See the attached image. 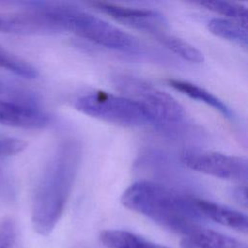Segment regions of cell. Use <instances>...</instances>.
I'll list each match as a JSON object with an SVG mask.
<instances>
[{"mask_svg":"<svg viewBox=\"0 0 248 248\" xmlns=\"http://www.w3.org/2000/svg\"><path fill=\"white\" fill-rule=\"evenodd\" d=\"M81 145L77 139H63L54 148L37 180L31 209L35 232L51 233L69 201L81 160Z\"/></svg>","mask_w":248,"mask_h":248,"instance_id":"1","label":"cell"},{"mask_svg":"<svg viewBox=\"0 0 248 248\" xmlns=\"http://www.w3.org/2000/svg\"><path fill=\"white\" fill-rule=\"evenodd\" d=\"M121 203L128 209L182 235L196 227L202 226L205 220L196 206L195 198L148 180L131 184L123 192Z\"/></svg>","mask_w":248,"mask_h":248,"instance_id":"2","label":"cell"},{"mask_svg":"<svg viewBox=\"0 0 248 248\" xmlns=\"http://www.w3.org/2000/svg\"><path fill=\"white\" fill-rule=\"evenodd\" d=\"M113 84L123 96L144 110L151 124L164 130H174L184 122L186 112L183 106L170 94L148 81L130 75H116Z\"/></svg>","mask_w":248,"mask_h":248,"instance_id":"3","label":"cell"},{"mask_svg":"<svg viewBox=\"0 0 248 248\" xmlns=\"http://www.w3.org/2000/svg\"><path fill=\"white\" fill-rule=\"evenodd\" d=\"M60 13L65 29L78 37L115 51L135 54L143 50L135 37L90 13L63 4Z\"/></svg>","mask_w":248,"mask_h":248,"instance_id":"4","label":"cell"},{"mask_svg":"<svg viewBox=\"0 0 248 248\" xmlns=\"http://www.w3.org/2000/svg\"><path fill=\"white\" fill-rule=\"evenodd\" d=\"M77 110L90 117L122 127H139L151 124L148 115L134 101L105 91H95L77 98Z\"/></svg>","mask_w":248,"mask_h":248,"instance_id":"5","label":"cell"},{"mask_svg":"<svg viewBox=\"0 0 248 248\" xmlns=\"http://www.w3.org/2000/svg\"><path fill=\"white\" fill-rule=\"evenodd\" d=\"M181 161L187 168L213 177L238 182L247 180L245 157L190 148L182 152Z\"/></svg>","mask_w":248,"mask_h":248,"instance_id":"6","label":"cell"},{"mask_svg":"<svg viewBox=\"0 0 248 248\" xmlns=\"http://www.w3.org/2000/svg\"><path fill=\"white\" fill-rule=\"evenodd\" d=\"M98 11L108 15L113 19L130 27L142 30L153 36L165 32L167 21L164 16L156 11L126 7L109 2H92Z\"/></svg>","mask_w":248,"mask_h":248,"instance_id":"7","label":"cell"},{"mask_svg":"<svg viewBox=\"0 0 248 248\" xmlns=\"http://www.w3.org/2000/svg\"><path fill=\"white\" fill-rule=\"evenodd\" d=\"M49 123V116L36 104L22 100L0 99V124L23 129H41Z\"/></svg>","mask_w":248,"mask_h":248,"instance_id":"8","label":"cell"},{"mask_svg":"<svg viewBox=\"0 0 248 248\" xmlns=\"http://www.w3.org/2000/svg\"><path fill=\"white\" fill-rule=\"evenodd\" d=\"M198 210L204 217L222 226L246 233L248 231V218L246 214L210 201L195 198Z\"/></svg>","mask_w":248,"mask_h":248,"instance_id":"9","label":"cell"},{"mask_svg":"<svg viewBox=\"0 0 248 248\" xmlns=\"http://www.w3.org/2000/svg\"><path fill=\"white\" fill-rule=\"evenodd\" d=\"M181 248H247L240 240L202 226L196 227L183 235Z\"/></svg>","mask_w":248,"mask_h":248,"instance_id":"10","label":"cell"},{"mask_svg":"<svg viewBox=\"0 0 248 248\" xmlns=\"http://www.w3.org/2000/svg\"><path fill=\"white\" fill-rule=\"evenodd\" d=\"M99 238L107 248H170L125 230H104Z\"/></svg>","mask_w":248,"mask_h":248,"instance_id":"11","label":"cell"},{"mask_svg":"<svg viewBox=\"0 0 248 248\" xmlns=\"http://www.w3.org/2000/svg\"><path fill=\"white\" fill-rule=\"evenodd\" d=\"M168 82L176 91L188 96L193 100H197L204 103L207 106H210L214 109L218 110L222 115H224V117L228 119L233 118V112L232 109L222 100H220L206 89L190 81L181 79H169Z\"/></svg>","mask_w":248,"mask_h":248,"instance_id":"12","label":"cell"},{"mask_svg":"<svg viewBox=\"0 0 248 248\" xmlns=\"http://www.w3.org/2000/svg\"><path fill=\"white\" fill-rule=\"evenodd\" d=\"M207 28L217 37L247 46V24L245 23L225 17H214L208 21Z\"/></svg>","mask_w":248,"mask_h":248,"instance_id":"13","label":"cell"},{"mask_svg":"<svg viewBox=\"0 0 248 248\" xmlns=\"http://www.w3.org/2000/svg\"><path fill=\"white\" fill-rule=\"evenodd\" d=\"M154 37L170 51L189 62L201 64L204 61V56L202 52L183 39H180L173 35H170L166 32L159 33Z\"/></svg>","mask_w":248,"mask_h":248,"instance_id":"14","label":"cell"},{"mask_svg":"<svg viewBox=\"0 0 248 248\" xmlns=\"http://www.w3.org/2000/svg\"><path fill=\"white\" fill-rule=\"evenodd\" d=\"M0 68L24 78L38 77L37 69L26 60L15 55L0 46Z\"/></svg>","mask_w":248,"mask_h":248,"instance_id":"15","label":"cell"},{"mask_svg":"<svg viewBox=\"0 0 248 248\" xmlns=\"http://www.w3.org/2000/svg\"><path fill=\"white\" fill-rule=\"evenodd\" d=\"M200 5L209 11L226 16L225 18L247 24V9L246 6L240 3L230 1H205L200 2Z\"/></svg>","mask_w":248,"mask_h":248,"instance_id":"16","label":"cell"},{"mask_svg":"<svg viewBox=\"0 0 248 248\" xmlns=\"http://www.w3.org/2000/svg\"><path fill=\"white\" fill-rule=\"evenodd\" d=\"M17 240L16 225L11 218L0 220V248H16Z\"/></svg>","mask_w":248,"mask_h":248,"instance_id":"17","label":"cell"},{"mask_svg":"<svg viewBox=\"0 0 248 248\" xmlns=\"http://www.w3.org/2000/svg\"><path fill=\"white\" fill-rule=\"evenodd\" d=\"M27 143L17 138L0 135V158L20 153L26 148Z\"/></svg>","mask_w":248,"mask_h":248,"instance_id":"18","label":"cell"},{"mask_svg":"<svg viewBox=\"0 0 248 248\" xmlns=\"http://www.w3.org/2000/svg\"><path fill=\"white\" fill-rule=\"evenodd\" d=\"M232 198L237 202L240 205L246 207L247 206V195H246V187L245 186H237L233 188Z\"/></svg>","mask_w":248,"mask_h":248,"instance_id":"19","label":"cell"},{"mask_svg":"<svg viewBox=\"0 0 248 248\" xmlns=\"http://www.w3.org/2000/svg\"><path fill=\"white\" fill-rule=\"evenodd\" d=\"M5 90H6L5 86L0 82V93H1V92H3V91H5Z\"/></svg>","mask_w":248,"mask_h":248,"instance_id":"20","label":"cell"}]
</instances>
